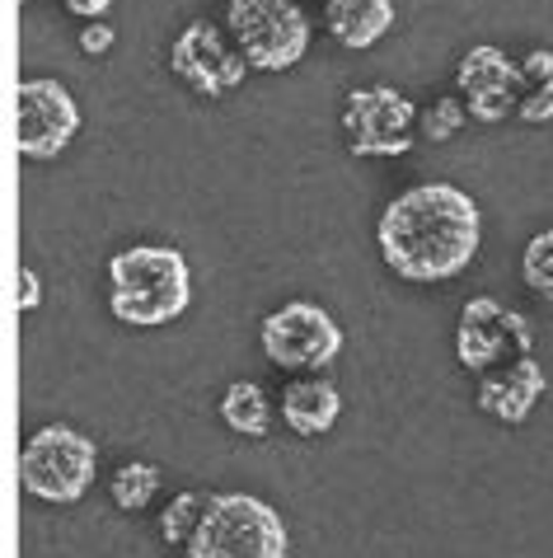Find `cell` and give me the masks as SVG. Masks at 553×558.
Masks as SVG:
<instances>
[{
	"instance_id": "1",
	"label": "cell",
	"mask_w": 553,
	"mask_h": 558,
	"mask_svg": "<svg viewBox=\"0 0 553 558\" xmlns=\"http://www.w3.org/2000/svg\"><path fill=\"white\" fill-rule=\"evenodd\" d=\"M380 258L404 282H451L479 258L483 216L455 183H418L380 211Z\"/></svg>"
},
{
	"instance_id": "2",
	"label": "cell",
	"mask_w": 553,
	"mask_h": 558,
	"mask_svg": "<svg viewBox=\"0 0 553 558\" xmlns=\"http://www.w3.org/2000/svg\"><path fill=\"white\" fill-rule=\"evenodd\" d=\"M193 301V272L174 244H132L109 258V310L132 329H160Z\"/></svg>"
},
{
	"instance_id": "3",
	"label": "cell",
	"mask_w": 553,
	"mask_h": 558,
	"mask_svg": "<svg viewBox=\"0 0 553 558\" xmlns=\"http://www.w3.org/2000/svg\"><path fill=\"white\" fill-rule=\"evenodd\" d=\"M286 521L254 493H217L197 525L188 558H286Z\"/></svg>"
},
{
	"instance_id": "4",
	"label": "cell",
	"mask_w": 553,
	"mask_h": 558,
	"mask_svg": "<svg viewBox=\"0 0 553 558\" xmlns=\"http://www.w3.org/2000/svg\"><path fill=\"white\" fill-rule=\"evenodd\" d=\"M99 474V446L75 432L66 423H52V427H38L34 437L24 441V493L38 502H57V507H71L81 502L89 484Z\"/></svg>"
},
{
	"instance_id": "5",
	"label": "cell",
	"mask_w": 553,
	"mask_h": 558,
	"mask_svg": "<svg viewBox=\"0 0 553 558\" xmlns=\"http://www.w3.org/2000/svg\"><path fill=\"white\" fill-rule=\"evenodd\" d=\"M225 34L254 71H291L310 48V20L291 0H230Z\"/></svg>"
},
{
	"instance_id": "6",
	"label": "cell",
	"mask_w": 553,
	"mask_h": 558,
	"mask_svg": "<svg viewBox=\"0 0 553 558\" xmlns=\"http://www.w3.org/2000/svg\"><path fill=\"white\" fill-rule=\"evenodd\" d=\"M418 104L394 85H357L343 104V132L347 150L357 160H398L413 150V122H418Z\"/></svg>"
},
{
	"instance_id": "7",
	"label": "cell",
	"mask_w": 553,
	"mask_h": 558,
	"mask_svg": "<svg viewBox=\"0 0 553 558\" xmlns=\"http://www.w3.org/2000/svg\"><path fill=\"white\" fill-rule=\"evenodd\" d=\"M268 362L282 371H324L337 352H343V329L324 305L315 301H286L258 329Z\"/></svg>"
},
{
	"instance_id": "8",
	"label": "cell",
	"mask_w": 553,
	"mask_h": 558,
	"mask_svg": "<svg viewBox=\"0 0 553 558\" xmlns=\"http://www.w3.org/2000/svg\"><path fill=\"white\" fill-rule=\"evenodd\" d=\"M169 71L179 75L193 95L202 99H225L230 89L244 85L249 75V61L230 43V34L211 20H188L179 28L174 48H169Z\"/></svg>"
},
{
	"instance_id": "9",
	"label": "cell",
	"mask_w": 553,
	"mask_h": 558,
	"mask_svg": "<svg viewBox=\"0 0 553 558\" xmlns=\"http://www.w3.org/2000/svg\"><path fill=\"white\" fill-rule=\"evenodd\" d=\"M534 329L520 310L502 305L497 296H474L459 310V329H455V356L459 366L483 376V371L502 366L506 356H530Z\"/></svg>"
},
{
	"instance_id": "10",
	"label": "cell",
	"mask_w": 553,
	"mask_h": 558,
	"mask_svg": "<svg viewBox=\"0 0 553 558\" xmlns=\"http://www.w3.org/2000/svg\"><path fill=\"white\" fill-rule=\"evenodd\" d=\"M81 132V108L61 81H24L14 89V146L28 160H57Z\"/></svg>"
},
{
	"instance_id": "11",
	"label": "cell",
	"mask_w": 553,
	"mask_h": 558,
	"mask_svg": "<svg viewBox=\"0 0 553 558\" xmlns=\"http://www.w3.org/2000/svg\"><path fill=\"white\" fill-rule=\"evenodd\" d=\"M455 85H459V95H465L474 122H488V128L512 118L520 108V95H526V85H520V61H512L502 48H493V43H474V48L459 57Z\"/></svg>"
},
{
	"instance_id": "12",
	"label": "cell",
	"mask_w": 553,
	"mask_h": 558,
	"mask_svg": "<svg viewBox=\"0 0 553 558\" xmlns=\"http://www.w3.org/2000/svg\"><path fill=\"white\" fill-rule=\"evenodd\" d=\"M544 395H549V371L534 362V356H512V362H502L479 376L474 404L506 427H520Z\"/></svg>"
},
{
	"instance_id": "13",
	"label": "cell",
	"mask_w": 553,
	"mask_h": 558,
	"mask_svg": "<svg viewBox=\"0 0 553 558\" xmlns=\"http://www.w3.org/2000/svg\"><path fill=\"white\" fill-rule=\"evenodd\" d=\"M394 20H398L394 0H329V5H324L329 34L343 43V48H352V52L376 48V43L394 28Z\"/></svg>"
},
{
	"instance_id": "14",
	"label": "cell",
	"mask_w": 553,
	"mask_h": 558,
	"mask_svg": "<svg viewBox=\"0 0 553 558\" xmlns=\"http://www.w3.org/2000/svg\"><path fill=\"white\" fill-rule=\"evenodd\" d=\"M343 413V395L333 390L324 376H305L296 385H286L282 395V417L296 437H324Z\"/></svg>"
},
{
	"instance_id": "15",
	"label": "cell",
	"mask_w": 553,
	"mask_h": 558,
	"mask_svg": "<svg viewBox=\"0 0 553 558\" xmlns=\"http://www.w3.org/2000/svg\"><path fill=\"white\" fill-rule=\"evenodd\" d=\"M221 417H225L230 432L258 441V437H268V427H272V404H268V395L258 390L254 380H235L225 390V399H221Z\"/></svg>"
},
{
	"instance_id": "16",
	"label": "cell",
	"mask_w": 553,
	"mask_h": 558,
	"mask_svg": "<svg viewBox=\"0 0 553 558\" xmlns=\"http://www.w3.org/2000/svg\"><path fill=\"white\" fill-rule=\"evenodd\" d=\"M113 507L122 511H142L156 502V493H160V464H150V460H127L122 470L113 474Z\"/></svg>"
},
{
	"instance_id": "17",
	"label": "cell",
	"mask_w": 553,
	"mask_h": 558,
	"mask_svg": "<svg viewBox=\"0 0 553 558\" xmlns=\"http://www.w3.org/2000/svg\"><path fill=\"white\" fill-rule=\"evenodd\" d=\"M207 502L211 498H202V493H193V488L179 493V498L160 511V539H164V545H183V549H188L193 535H197V525H202V517H207Z\"/></svg>"
},
{
	"instance_id": "18",
	"label": "cell",
	"mask_w": 553,
	"mask_h": 558,
	"mask_svg": "<svg viewBox=\"0 0 553 558\" xmlns=\"http://www.w3.org/2000/svg\"><path fill=\"white\" fill-rule=\"evenodd\" d=\"M520 277H526V287L534 291V296L553 301V230H540L526 254H520Z\"/></svg>"
},
{
	"instance_id": "19",
	"label": "cell",
	"mask_w": 553,
	"mask_h": 558,
	"mask_svg": "<svg viewBox=\"0 0 553 558\" xmlns=\"http://www.w3.org/2000/svg\"><path fill=\"white\" fill-rule=\"evenodd\" d=\"M465 118H469V104L465 99H437L432 108H422V136L427 142H451V136L465 128Z\"/></svg>"
},
{
	"instance_id": "20",
	"label": "cell",
	"mask_w": 553,
	"mask_h": 558,
	"mask_svg": "<svg viewBox=\"0 0 553 558\" xmlns=\"http://www.w3.org/2000/svg\"><path fill=\"white\" fill-rule=\"evenodd\" d=\"M520 85H526V95L530 89H540V85H553V52L549 48H534L530 57H520Z\"/></svg>"
},
{
	"instance_id": "21",
	"label": "cell",
	"mask_w": 553,
	"mask_h": 558,
	"mask_svg": "<svg viewBox=\"0 0 553 558\" xmlns=\"http://www.w3.org/2000/svg\"><path fill=\"white\" fill-rule=\"evenodd\" d=\"M113 43H118V34H113V24H103V20H95V24L81 28V52H85V57H109Z\"/></svg>"
},
{
	"instance_id": "22",
	"label": "cell",
	"mask_w": 553,
	"mask_h": 558,
	"mask_svg": "<svg viewBox=\"0 0 553 558\" xmlns=\"http://www.w3.org/2000/svg\"><path fill=\"white\" fill-rule=\"evenodd\" d=\"M516 118H520V122H549V118H553V85H540V89H530V95L520 99Z\"/></svg>"
},
{
	"instance_id": "23",
	"label": "cell",
	"mask_w": 553,
	"mask_h": 558,
	"mask_svg": "<svg viewBox=\"0 0 553 558\" xmlns=\"http://www.w3.org/2000/svg\"><path fill=\"white\" fill-rule=\"evenodd\" d=\"M42 305V277L34 268L20 272V310H38Z\"/></svg>"
},
{
	"instance_id": "24",
	"label": "cell",
	"mask_w": 553,
	"mask_h": 558,
	"mask_svg": "<svg viewBox=\"0 0 553 558\" xmlns=\"http://www.w3.org/2000/svg\"><path fill=\"white\" fill-rule=\"evenodd\" d=\"M61 5H66L75 20H85V24H95V20H103V14H109V5L113 0H61Z\"/></svg>"
},
{
	"instance_id": "25",
	"label": "cell",
	"mask_w": 553,
	"mask_h": 558,
	"mask_svg": "<svg viewBox=\"0 0 553 558\" xmlns=\"http://www.w3.org/2000/svg\"><path fill=\"white\" fill-rule=\"evenodd\" d=\"M10 5H14V10H20V5H24V0H10Z\"/></svg>"
}]
</instances>
